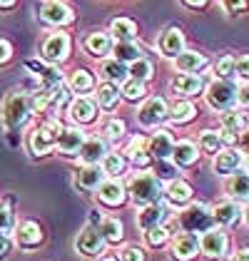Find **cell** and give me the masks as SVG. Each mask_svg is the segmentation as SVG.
I'll return each mask as SVG.
<instances>
[{"instance_id": "6da1fadb", "label": "cell", "mask_w": 249, "mask_h": 261, "mask_svg": "<svg viewBox=\"0 0 249 261\" xmlns=\"http://www.w3.org/2000/svg\"><path fill=\"white\" fill-rule=\"evenodd\" d=\"M124 192L135 206L142 209V206H150V204L162 199V181H157L150 172H137V174L130 177Z\"/></svg>"}, {"instance_id": "7a4b0ae2", "label": "cell", "mask_w": 249, "mask_h": 261, "mask_svg": "<svg viewBox=\"0 0 249 261\" xmlns=\"http://www.w3.org/2000/svg\"><path fill=\"white\" fill-rule=\"evenodd\" d=\"M205 100L212 110L217 112H227V110H234L237 102H242V90L234 80H212L205 90Z\"/></svg>"}, {"instance_id": "3957f363", "label": "cell", "mask_w": 249, "mask_h": 261, "mask_svg": "<svg viewBox=\"0 0 249 261\" xmlns=\"http://www.w3.org/2000/svg\"><path fill=\"white\" fill-rule=\"evenodd\" d=\"M60 129H62V124L55 120L42 122L38 127H33L30 135H28V149H30V154H33V157H45V154H50V152L55 149V142H58Z\"/></svg>"}, {"instance_id": "277c9868", "label": "cell", "mask_w": 249, "mask_h": 261, "mask_svg": "<svg viewBox=\"0 0 249 261\" xmlns=\"http://www.w3.org/2000/svg\"><path fill=\"white\" fill-rule=\"evenodd\" d=\"M30 112H33V100H30V95L28 92H10L5 102H3V122H5V127L8 129H18L22 127L28 117H30Z\"/></svg>"}, {"instance_id": "5b68a950", "label": "cell", "mask_w": 249, "mask_h": 261, "mask_svg": "<svg viewBox=\"0 0 249 261\" xmlns=\"http://www.w3.org/2000/svg\"><path fill=\"white\" fill-rule=\"evenodd\" d=\"M180 226H182L185 234H194V237L197 234H205L207 229L214 226L212 214H209V206L200 204V201L187 204L185 209H182V214H180Z\"/></svg>"}, {"instance_id": "8992f818", "label": "cell", "mask_w": 249, "mask_h": 261, "mask_svg": "<svg viewBox=\"0 0 249 261\" xmlns=\"http://www.w3.org/2000/svg\"><path fill=\"white\" fill-rule=\"evenodd\" d=\"M197 246H200V254H205L207 259L219 261L222 256H227L229 237H227V231H225V229L212 226V229H207V231L197 239Z\"/></svg>"}, {"instance_id": "52a82bcc", "label": "cell", "mask_w": 249, "mask_h": 261, "mask_svg": "<svg viewBox=\"0 0 249 261\" xmlns=\"http://www.w3.org/2000/svg\"><path fill=\"white\" fill-rule=\"evenodd\" d=\"M40 53H42V60L55 67V65L65 62V58H67V53H70V38L65 33H53V35H47L42 40Z\"/></svg>"}, {"instance_id": "ba28073f", "label": "cell", "mask_w": 249, "mask_h": 261, "mask_svg": "<svg viewBox=\"0 0 249 261\" xmlns=\"http://www.w3.org/2000/svg\"><path fill=\"white\" fill-rule=\"evenodd\" d=\"M105 246H107V244L103 241L100 231H97L95 226H85L83 231L78 234V239H75V249H78V254L85 256V259H97L105 251Z\"/></svg>"}, {"instance_id": "9c48e42d", "label": "cell", "mask_w": 249, "mask_h": 261, "mask_svg": "<svg viewBox=\"0 0 249 261\" xmlns=\"http://www.w3.org/2000/svg\"><path fill=\"white\" fill-rule=\"evenodd\" d=\"M167 102L165 97H150V100H145V105L140 107V112H137V122L142 124V127H147V129H155L160 122L167 120Z\"/></svg>"}, {"instance_id": "30bf717a", "label": "cell", "mask_w": 249, "mask_h": 261, "mask_svg": "<svg viewBox=\"0 0 249 261\" xmlns=\"http://www.w3.org/2000/svg\"><path fill=\"white\" fill-rule=\"evenodd\" d=\"M40 20L45 25H53V28L70 25L72 22V8L65 5L62 0H45L40 8Z\"/></svg>"}, {"instance_id": "8fae6325", "label": "cell", "mask_w": 249, "mask_h": 261, "mask_svg": "<svg viewBox=\"0 0 249 261\" xmlns=\"http://www.w3.org/2000/svg\"><path fill=\"white\" fill-rule=\"evenodd\" d=\"M222 129H219V137L222 144H234L237 137L247 129V115L244 112H237V110H227L222 112Z\"/></svg>"}, {"instance_id": "7c38bea8", "label": "cell", "mask_w": 249, "mask_h": 261, "mask_svg": "<svg viewBox=\"0 0 249 261\" xmlns=\"http://www.w3.org/2000/svg\"><path fill=\"white\" fill-rule=\"evenodd\" d=\"M209 214H212L214 226H219V229L237 226V224L242 221V204H237V201H232V199L217 201V204L209 209Z\"/></svg>"}, {"instance_id": "4fadbf2b", "label": "cell", "mask_w": 249, "mask_h": 261, "mask_svg": "<svg viewBox=\"0 0 249 261\" xmlns=\"http://www.w3.org/2000/svg\"><path fill=\"white\" fill-rule=\"evenodd\" d=\"M212 167H214V174H219V177H232L234 172L244 169V152H239V149H234V147L222 149V152H217Z\"/></svg>"}, {"instance_id": "5bb4252c", "label": "cell", "mask_w": 249, "mask_h": 261, "mask_svg": "<svg viewBox=\"0 0 249 261\" xmlns=\"http://www.w3.org/2000/svg\"><path fill=\"white\" fill-rule=\"evenodd\" d=\"M145 147H147V154H150L152 162L169 160L172 147H175V137H172L167 129H155V132L145 140Z\"/></svg>"}, {"instance_id": "9a60e30c", "label": "cell", "mask_w": 249, "mask_h": 261, "mask_svg": "<svg viewBox=\"0 0 249 261\" xmlns=\"http://www.w3.org/2000/svg\"><path fill=\"white\" fill-rule=\"evenodd\" d=\"M67 115H70V120L78 122V124H92V122L97 120L100 110H97V105H95L92 97L80 95V97H75V100L67 105Z\"/></svg>"}, {"instance_id": "2e32d148", "label": "cell", "mask_w": 249, "mask_h": 261, "mask_svg": "<svg viewBox=\"0 0 249 261\" xmlns=\"http://www.w3.org/2000/svg\"><path fill=\"white\" fill-rule=\"evenodd\" d=\"M42 241H45V234H42V226L38 221L28 219V221H20V224H18L13 244H18L20 249H38Z\"/></svg>"}, {"instance_id": "e0dca14e", "label": "cell", "mask_w": 249, "mask_h": 261, "mask_svg": "<svg viewBox=\"0 0 249 261\" xmlns=\"http://www.w3.org/2000/svg\"><path fill=\"white\" fill-rule=\"evenodd\" d=\"M85 140H87V135H85L80 127H62L60 135H58L55 147H58V152H60V154L72 157V154H78V149L83 147Z\"/></svg>"}, {"instance_id": "ac0fdd59", "label": "cell", "mask_w": 249, "mask_h": 261, "mask_svg": "<svg viewBox=\"0 0 249 261\" xmlns=\"http://www.w3.org/2000/svg\"><path fill=\"white\" fill-rule=\"evenodd\" d=\"M107 179L103 174V169H100V164H83L80 167V172L75 174V187L85 192V194H92V192H97V187Z\"/></svg>"}, {"instance_id": "d6986e66", "label": "cell", "mask_w": 249, "mask_h": 261, "mask_svg": "<svg viewBox=\"0 0 249 261\" xmlns=\"http://www.w3.org/2000/svg\"><path fill=\"white\" fill-rule=\"evenodd\" d=\"M200 149H197V144L189 140H182V142H175V147H172V154H169V162L175 164V167H180V169H185V167H194L197 162H200Z\"/></svg>"}, {"instance_id": "ffe728a7", "label": "cell", "mask_w": 249, "mask_h": 261, "mask_svg": "<svg viewBox=\"0 0 249 261\" xmlns=\"http://www.w3.org/2000/svg\"><path fill=\"white\" fill-rule=\"evenodd\" d=\"M162 197L167 199V204H172V206H177V209H185L187 204H192V197H194V192H192V187L182 179H175L169 181L167 187H162Z\"/></svg>"}, {"instance_id": "44dd1931", "label": "cell", "mask_w": 249, "mask_h": 261, "mask_svg": "<svg viewBox=\"0 0 249 261\" xmlns=\"http://www.w3.org/2000/svg\"><path fill=\"white\" fill-rule=\"evenodd\" d=\"M97 199L103 201L105 206H122L124 199H127L122 179H105L97 187Z\"/></svg>"}, {"instance_id": "7402d4cb", "label": "cell", "mask_w": 249, "mask_h": 261, "mask_svg": "<svg viewBox=\"0 0 249 261\" xmlns=\"http://www.w3.org/2000/svg\"><path fill=\"white\" fill-rule=\"evenodd\" d=\"M105 154H107V140H103V137H87L75 157L83 164H100L105 160Z\"/></svg>"}, {"instance_id": "603a6c76", "label": "cell", "mask_w": 249, "mask_h": 261, "mask_svg": "<svg viewBox=\"0 0 249 261\" xmlns=\"http://www.w3.org/2000/svg\"><path fill=\"white\" fill-rule=\"evenodd\" d=\"M167 221V206L162 201H155L150 206H142L140 214H137V226L147 231V229H155V226H165Z\"/></svg>"}, {"instance_id": "cb8c5ba5", "label": "cell", "mask_w": 249, "mask_h": 261, "mask_svg": "<svg viewBox=\"0 0 249 261\" xmlns=\"http://www.w3.org/2000/svg\"><path fill=\"white\" fill-rule=\"evenodd\" d=\"M157 47H160V53H162L165 58L175 60V58L185 50V35H182V30H180V28H167L165 33L160 35Z\"/></svg>"}, {"instance_id": "d4e9b609", "label": "cell", "mask_w": 249, "mask_h": 261, "mask_svg": "<svg viewBox=\"0 0 249 261\" xmlns=\"http://www.w3.org/2000/svg\"><path fill=\"white\" fill-rule=\"evenodd\" d=\"M172 259L177 261H192L197 254H200V246H197V237L194 234H177L172 239Z\"/></svg>"}, {"instance_id": "484cf974", "label": "cell", "mask_w": 249, "mask_h": 261, "mask_svg": "<svg viewBox=\"0 0 249 261\" xmlns=\"http://www.w3.org/2000/svg\"><path fill=\"white\" fill-rule=\"evenodd\" d=\"M205 65H207V58H205L202 53H197V50H187V47L175 58V67H177L182 75H197Z\"/></svg>"}, {"instance_id": "4316f807", "label": "cell", "mask_w": 249, "mask_h": 261, "mask_svg": "<svg viewBox=\"0 0 249 261\" xmlns=\"http://www.w3.org/2000/svg\"><path fill=\"white\" fill-rule=\"evenodd\" d=\"M225 192L229 194L232 201H247L249 194V177H247V169H239L234 172L232 177H227V184H225Z\"/></svg>"}, {"instance_id": "83f0119b", "label": "cell", "mask_w": 249, "mask_h": 261, "mask_svg": "<svg viewBox=\"0 0 249 261\" xmlns=\"http://www.w3.org/2000/svg\"><path fill=\"white\" fill-rule=\"evenodd\" d=\"M25 67H28L30 72H38V77L42 80V87H47V90L62 85V72L58 67H53V65H42V62H38V60H28Z\"/></svg>"}, {"instance_id": "f1b7e54d", "label": "cell", "mask_w": 249, "mask_h": 261, "mask_svg": "<svg viewBox=\"0 0 249 261\" xmlns=\"http://www.w3.org/2000/svg\"><path fill=\"white\" fill-rule=\"evenodd\" d=\"M83 47L87 55L103 58V55H110V50H112V38H110L107 33H103V30H97V33H90V35L85 38Z\"/></svg>"}, {"instance_id": "f546056e", "label": "cell", "mask_w": 249, "mask_h": 261, "mask_svg": "<svg viewBox=\"0 0 249 261\" xmlns=\"http://www.w3.org/2000/svg\"><path fill=\"white\" fill-rule=\"evenodd\" d=\"M124 160L130 162L135 169H147L152 160H150V154H147V147H145V137H135V140L127 144V149H124Z\"/></svg>"}, {"instance_id": "4dcf8cb0", "label": "cell", "mask_w": 249, "mask_h": 261, "mask_svg": "<svg viewBox=\"0 0 249 261\" xmlns=\"http://www.w3.org/2000/svg\"><path fill=\"white\" fill-rule=\"evenodd\" d=\"M202 87H205V82H202L200 75H177V77L172 80V90H175L182 100L192 97V95H200Z\"/></svg>"}, {"instance_id": "1f68e13d", "label": "cell", "mask_w": 249, "mask_h": 261, "mask_svg": "<svg viewBox=\"0 0 249 261\" xmlns=\"http://www.w3.org/2000/svg\"><path fill=\"white\" fill-rule=\"evenodd\" d=\"M112 42H135L137 38V25L127 18H115L110 22V33H107Z\"/></svg>"}, {"instance_id": "d6a6232c", "label": "cell", "mask_w": 249, "mask_h": 261, "mask_svg": "<svg viewBox=\"0 0 249 261\" xmlns=\"http://www.w3.org/2000/svg\"><path fill=\"white\" fill-rule=\"evenodd\" d=\"M120 87L117 85H110V82H103L100 87H97V95H95V105H97V110H107V112H112L117 105H120Z\"/></svg>"}, {"instance_id": "836d02e7", "label": "cell", "mask_w": 249, "mask_h": 261, "mask_svg": "<svg viewBox=\"0 0 249 261\" xmlns=\"http://www.w3.org/2000/svg\"><path fill=\"white\" fill-rule=\"evenodd\" d=\"M100 169H103V174L107 179H120L124 174V169H127V160L120 152H107L105 160L100 162Z\"/></svg>"}, {"instance_id": "e575fe53", "label": "cell", "mask_w": 249, "mask_h": 261, "mask_svg": "<svg viewBox=\"0 0 249 261\" xmlns=\"http://www.w3.org/2000/svg\"><path fill=\"white\" fill-rule=\"evenodd\" d=\"M194 117H197V107L189 100L175 102V105L167 110V120H172L175 124H187V122H192Z\"/></svg>"}, {"instance_id": "d590c367", "label": "cell", "mask_w": 249, "mask_h": 261, "mask_svg": "<svg viewBox=\"0 0 249 261\" xmlns=\"http://www.w3.org/2000/svg\"><path fill=\"white\" fill-rule=\"evenodd\" d=\"M110 53L115 55V60L122 62V65H130V62L142 58V50H140L137 42H112V50Z\"/></svg>"}, {"instance_id": "8d00e7d4", "label": "cell", "mask_w": 249, "mask_h": 261, "mask_svg": "<svg viewBox=\"0 0 249 261\" xmlns=\"http://www.w3.org/2000/svg\"><path fill=\"white\" fill-rule=\"evenodd\" d=\"M100 75L105 77V82H110V85H122L124 80H127V65H122V62H117L115 58L112 60H105L103 67H100Z\"/></svg>"}, {"instance_id": "74e56055", "label": "cell", "mask_w": 249, "mask_h": 261, "mask_svg": "<svg viewBox=\"0 0 249 261\" xmlns=\"http://www.w3.org/2000/svg\"><path fill=\"white\" fill-rule=\"evenodd\" d=\"M152 75H155V67H152V62L147 60V58H140V60L130 62L127 65V80H135V82H150L152 80Z\"/></svg>"}, {"instance_id": "f35d334b", "label": "cell", "mask_w": 249, "mask_h": 261, "mask_svg": "<svg viewBox=\"0 0 249 261\" xmlns=\"http://www.w3.org/2000/svg\"><path fill=\"white\" fill-rule=\"evenodd\" d=\"M150 167H152V172H150V174H152L157 181H167V184H169V181H175V179H180V174H182V172H180V167H175L169 160H157V162H152Z\"/></svg>"}, {"instance_id": "ab89813d", "label": "cell", "mask_w": 249, "mask_h": 261, "mask_svg": "<svg viewBox=\"0 0 249 261\" xmlns=\"http://www.w3.org/2000/svg\"><path fill=\"white\" fill-rule=\"evenodd\" d=\"M197 149H200V152H207L212 157H214L217 152H222L225 144H222V137H219V129H202V132H200Z\"/></svg>"}, {"instance_id": "60d3db41", "label": "cell", "mask_w": 249, "mask_h": 261, "mask_svg": "<svg viewBox=\"0 0 249 261\" xmlns=\"http://www.w3.org/2000/svg\"><path fill=\"white\" fill-rule=\"evenodd\" d=\"M100 231V237H103L105 244H120L124 237V226L120 219H115V217H110V219L103 221V226L97 229Z\"/></svg>"}, {"instance_id": "b9f144b4", "label": "cell", "mask_w": 249, "mask_h": 261, "mask_svg": "<svg viewBox=\"0 0 249 261\" xmlns=\"http://www.w3.org/2000/svg\"><path fill=\"white\" fill-rule=\"evenodd\" d=\"M67 87H70L72 92H90V90L95 87V75H92L90 70H75V72H70V77H67Z\"/></svg>"}, {"instance_id": "7bdbcfd3", "label": "cell", "mask_w": 249, "mask_h": 261, "mask_svg": "<svg viewBox=\"0 0 249 261\" xmlns=\"http://www.w3.org/2000/svg\"><path fill=\"white\" fill-rule=\"evenodd\" d=\"M147 95L145 85L142 82H135V80H124L122 82V90H120V97H124L127 102H140Z\"/></svg>"}, {"instance_id": "ee69618b", "label": "cell", "mask_w": 249, "mask_h": 261, "mask_svg": "<svg viewBox=\"0 0 249 261\" xmlns=\"http://www.w3.org/2000/svg\"><path fill=\"white\" fill-rule=\"evenodd\" d=\"M142 237H145L147 246L160 249V246H165L167 241H169V231H167V226H155V229H147V231H142Z\"/></svg>"}, {"instance_id": "f6af8a7d", "label": "cell", "mask_w": 249, "mask_h": 261, "mask_svg": "<svg viewBox=\"0 0 249 261\" xmlns=\"http://www.w3.org/2000/svg\"><path fill=\"white\" fill-rule=\"evenodd\" d=\"M10 231H15V214H13L10 204L5 201V204H0V234L10 237Z\"/></svg>"}, {"instance_id": "bcb514c9", "label": "cell", "mask_w": 249, "mask_h": 261, "mask_svg": "<svg viewBox=\"0 0 249 261\" xmlns=\"http://www.w3.org/2000/svg\"><path fill=\"white\" fill-rule=\"evenodd\" d=\"M234 70H237V58L234 55H225L217 62V75L219 80H234Z\"/></svg>"}, {"instance_id": "7dc6e473", "label": "cell", "mask_w": 249, "mask_h": 261, "mask_svg": "<svg viewBox=\"0 0 249 261\" xmlns=\"http://www.w3.org/2000/svg\"><path fill=\"white\" fill-rule=\"evenodd\" d=\"M105 137L110 142H117L124 137V122L122 120H110L105 124Z\"/></svg>"}, {"instance_id": "c3c4849f", "label": "cell", "mask_w": 249, "mask_h": 261, "mask_svg": "<svg viewBox=\"0 0 249 261\" xmlns=\"http://www.w3.org/2000/svg\"><path fill=\"white\" fill-rule=\"evenodd\" d=\"M117 261H145V251H142L140 246L130 244V246H124L122 249V254H120V259Z\"/></svg>"}, {"instance_id": "681fc988", "label": "cell", "mask_w": 249, "mask_h": 261, "mask_svg": "<svg viewBox=\"0 0 249 261\" xmlns=\"http://www.w3.org/2000/svg\"><path fill=\"white\" fill-rule=\"evenodd\" d=\"M222 8L229 15H244L247 13V0H222Z\"/></svg>"}, {"instance_id": "f907efd6", "label": "cell", "mask_w": 249, "mask_h": 261, "mask_svg": "<svg viewBox=\"0 0 249 261\" xmlns=\"http://www.w3.org/2000/svg\"><path fill=\"white\" fill-rule=\"evenodd\" d=\"M13 237L8 234H0V261H8L10 259V251H13Z\"/></svg>"}, {"instance_id": "816d5d0a", "label": "cell", "mask_w": 249, "mask_h": 261, "mask_svg": "<svg viewBox=\"0 0 249 261\" xmlns=\"http://www.w3.org/2000/svg\"><path fill=\"white\" fill-rule=\"evenodd\" d=\"M247 67H249L247 58H237V70H234V77H237V80H242V82H247Z\"/></svg>"}, {"instance_id": "f5cc1de1", "label": "cell", "mask_w": 249, "mask_h": 261, "mask_svg": "<svg viewBox=\"0 0 249 261\" xmlns=\"http://www.w3.org/2000/svg\"><path fill=\"white\" fill-rule=\"evenodd\" d=\"M10 58H13V45L8 40H0V65H5Z\"/></svg>"}, {"instance_id": "db71d44e", "label": "cell", "mask_w": 249, "mask_h": 261, "mask_svg": "<svg viewBox=\"0 0 249 261\" xmlns=\"http://www.w3.org/2000/svg\"><path fill=\"white\" fill-rule=\"evenodd\" d=\"M219 261H247V249H242V251L234 254V256H222Z\"/></svg>"}, {"instance_id": "11a10c76", "label": "cell", "mask_w": 249, "mask_h": 261, "mask_svg": "<svg viewBox=\"0 0 249 261\" xmlns=\"http://www.w3.org/2000/svg\"><path fill=\"white\" fill-rule=\"evenodd\" d=\"M182 3H185L187 8H205L209 0H182Z\"/></svg>"}, {"instance_id": "9f6ffc18", "label": "cell", "mask_w": 249, "mask_h": 261, "mask_svg": "<svg viewBox=\"0 0 249 261\" xmlns=\"http://www.w3.org/2000/svg\"><path fill=\"white\" fill-rule=\"evenodd\" d=\"M18 0H0V10H10Z\"/></svg>"}, {"instance_id": "6f0895ef", "label": "cell", "mask_w": 249, "mask_h": 261, "mask_svg": "<svg viewBox=\"0 0 249 261\" xmlns=\"http://www.w3.org/2000/svg\"><path fill=\"white\" fill-rule=\"evenodd\" d=\"M103 261H117V259H115V256H110V259H103Z\"/></svg>"}]
</instances>
